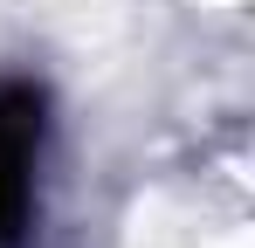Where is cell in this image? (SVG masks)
<instances>
[{"label":"cell","mask_w":255,"mask_h":248,"mask_svg":"<svg viewBox=\"0 0 255 248\" xmlns=\"http://www.w3.org/2000/svg\"><path fill=\"white\" fill-rule=\"evenodd\" d=\"M35 172H42V97L28 83H0V248L21 242L35 214Z\"/></svg>","instance_id":"obj_1"}]
</instances>
